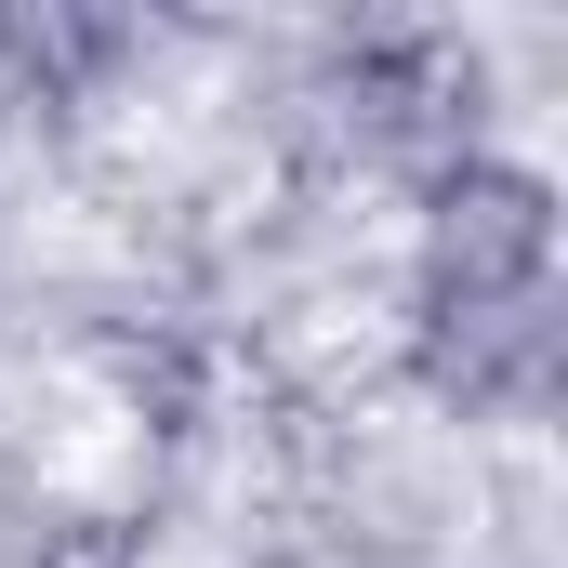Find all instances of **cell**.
Returning a JSON list of instances; mask_svg holds the SVG:
<instances>
[{
	"mask_svg": "<svg viewBox=\"0 0 568 568\" xmlns=\"http://www.w3.org/2000/svg\"><path fill=\"white\" fill-rule=\"evenodd\" d=\"M397 291H410V317L556 291V185L542 172H503V159L424 172L410 185V239H397Z\"/></svg>",
	"mask_w": 568,
	"mask_h": 568,
	"instance_id": "cell-1",
	"label": "cell"
}]
</instances>
